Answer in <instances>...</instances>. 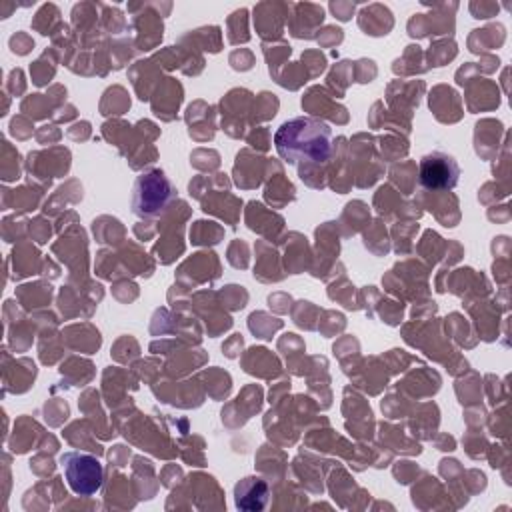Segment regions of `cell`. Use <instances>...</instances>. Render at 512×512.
<instances>
[{
  "label": "cell",
  "mask_w": 512,
  "mask_h": 512,
  "mask_svg": "<svg viewBox=\"0 0 512 512\" xmlns=\"http://www.w3.org/2000/svg\"><path fill=\"white\" fill-rule=\"evenodd\" d=\"M234 504L246 512H258L268 504V486L258 476H246L234 486Z\"/></svg>",
  "instance_id": "obj_5"
},
{
  "label": "cell",
  "mask_w": 512,
  "mask_h": 512,
  "mask_svg": "<svg viewBox=\"0 0 512 512\" xmlns=\"http://www.w3.org/2000/svg\"><path fill=\"white\" fill-rule=\"evenodd\" d=\"M176 200V188L168 176L154 168L140 174L132 188V212L140 218H158Z\"/></svg>",
  "instance_id": "obj_2"
},
{
  "label": "cell",
  "mask_w": 512,
  "mask_h": 512,
  "mask_svg": "<svg viewBox=\"0 0 512 512\" xmlns=\"http://www.w3.org/2000/svg\"><path fill=\"white\" fill-rule=\"evenodd\" d=\"M64 478L70 490L78 496H94L104 482V468L100 460L84 452H64L60 458Z\"/></svg>",
  "instance_id": "obj_3"
},
{
  "label": "cell",
  "mask_w": 512,
  "mask_h": 512,
  "mask_svg": "<svg viewBox=\"0 0 512 512\" xmlns=\"http://www.w3.org/2000/svg\"><path fill=\"white\" fill-rule=\"evenodd\" d=\"M274 144L278 156L288 164H318L328 160L332 152V130L318 118L298 116L276 130Z\"/></svg>",
  "instance_id": "obj_1"
},
{
  "label": "cell",
  "mask_w": 512,
  "mask_h": 512,
  "mask_svg": "<svg viewBox=\"0 0 512 512\" xmlns=\"http://www.w3.org/2000/svg\"><path fill=\"white\" fill-rule=\"evenodd\" d=\"M420 182L430 190H450L458 184L460 168L450 154L434 150L420 158Z\"/></svg>",
  "instance_id": "obj_4"
}]
</instances>
